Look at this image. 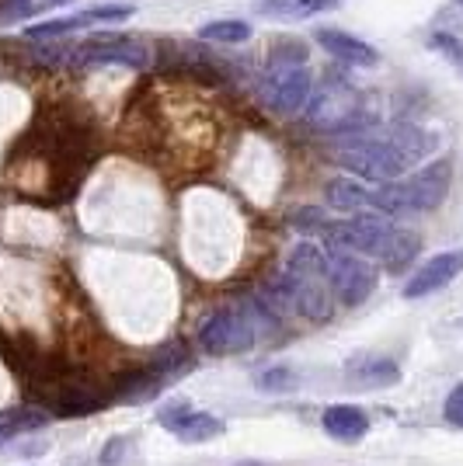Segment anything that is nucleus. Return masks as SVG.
Listing matches in <instances>:
<instances>
[{"label": "nucleus", "mask_w": 463, "mask_h": 466, "mask_svg": "<svg viewBox=\"0 0 463 466\" xmlns=\"http://www.w3.org/2000/svg\"><path fill=\"white\" fill-rule=\"evenodd\" d=\"M345 380L359 390H384L401 380V366L386 355H352L345 362Z\"/></svg>", "instance_id": "4468645a"}, {"label": "nucleus", "mask_w": 463, "mask_h": 466, "mask_svg": "<svg viewBox=\"0 0 463 466\" xmlns=\"http://www.w3.org/2000/svg\"><path fill=\"white\" fill-rule=\"evenodd\" d=\"M237 466H258V463H248V460H244V463H237Z\"/></svg>", "instance_id": "a878e982"}, {"label": "nucleus", "mask_w": 463, "mask_h": 466, "mask_svg": "<svg viewBox=\"0 0 463 466\" xmlns=\"http://www.w3.org/2000/svg\"><path fill=\"white\" fill-rule=\"evenodd\" d=\"M428 154V137L418 129H397L386 139H355L342 154L334 157L348 175L373 181V185H390L411 171L422 157Z\"/></svg>", "instance_id": "7ed1b4c3"}, {"label": "nucleus", "mask_w": 463, "mask_h": 466, "mask_svg": "<svg viewBox=\"0 0 463 466\" xmlns=\"http://www.w3.org/2000/svg\"><path fill=\"white\" fill-rule=\"evenodd\" d=\"M463 272V248L457 251H443L436 254V258H428L418 272L407 279L405 286V296L407 299H422V296H432V292L446 289L457 275Z\"/></svg>", "instance_id": "ddd939ff"}, {"label": "nucleus", "mask_w": 463, "mask_h": 466, "mask_svg": "<svg viewBox=\"0 0 463 466\" xmlns=\"http://www.w3.org/2000/svg\"><path fill=\"white\" fill-rule=\"evenodd\" d=\"M272 289L279 292L286 310H296L300 317L314 320V324H324L334 313L328 275H324V254L317 251L310 240L293 248L290 261H286V272L279 275V282Z\"/></svg>", "instance_id": "20e7f679"}, {"label": "nucleus", "mask_w": 463, "mask_h": 466, "mask_svg": "<svg viewBox=\"0 0 463 466\" xmlns=\"http://www.w3.org/2000/svg\"><path fill=\"white\" fill-rule=\"evenodd\" d=\"M258 7H262V15H265V18L296 25V21L317 18V15L331 11V7H334V0H262Z\"/></svg>", "instance_id": "f3484780"}, {"label": "nucleus", "mask_w": 463, "mask_h": 466, "mask_svg": "<svg viewBox=\"0 0 463 466\" xmlns=\"http://www.w3.org/2000/svg\"><path fill=\"white\" fill-rule=\"evenodd\" d=\"M0 439H7V435H4V428H0Z\"/></svg>", "instance_id": "cd10ccee"}, {"label": "nucleus", "mask_w": 463, "mask_h": 466, "mask_svg": "<svg viewBox=\"0 0 463 466\" xmlns=\"http://www.w3.org/2000/svg\"><path fill=\"white\" fill-rule=\"evenodd\" d=\"M223 137V122L210 97L189 87H147L133 97L122 122V143L129 154L150 157L168 167H199L206 164Z\"/></svg>", "instance_id": "f257e3e1"}, {"label": "nucleus", "mask_w": 463, "mask_h": 466, "mask_svg": "<svg viewBox=\"0 0 463 466\" xmlns=\"http://www.w3.org/2000/svg\"><path fill=\"white\" fill-rule=\"evenodd\" d=\"M449 177H453L449 160H432L405 181H390V185L373 188V209L386 216L432 213L443 206L446 192H449Z\"/></svg>", "instance_id": "39448f33"}, {"label": "nucleus", "mask_w": 463, "mask_h": 466, "mask_svg": "<svg viewBox=\"0 0 463 466\" xmlns=\"http://www.w3.org/2000/svg\"><path fill=\"white\" fill-rule=\"evenodd\" d=\"M310 70L304 63H272V70L258 84V97L272 112H300L304 101H310Z\"/></svg>", "instance_id": "9d476101"}, {"label": "nucleus", "mask_w": 463, "mask_h": 466, "mask_svg": "<svg viewBox=\"0 0 463 466\" xmlns=\"http://www.w3.org/2000/svg\"><path fill=\"white\" fill-rule=\"evenodd\" d=\"M199 39L237 46V42L252 39V25H244V21H210V25L199 28Z\"/></svg>", "instance_id": "aec40b11"}, {"label": "nucleus", "mask_w": 463, "mask_h": 466, "mask_svg": "<svg viewBox=\"0 0 463 466\" xmlns=\"http://www.w3.org/2000/svg\"><path fill=\"white\" fill-rule=\"evenodd\" d=\"M133 4H98V7H87V11H80L74 18L80 25H116V21L133 18Z\"/></svg>", "instance_id": "4be33fe9"}, {"label": "nucleus", "mask_w": 463, "mask_h": 466, "mask_svg": "<svg viewBox=\"0 0 463 466\" xmlns=\"http://www.w3.org/2000/svg\"><path fill=\"white\" fill-rule=\"evenodd\" d=\"M157 421L174 431L181 442H195V446L223 435V421L210 410H195L192 404H164L157 410Z\"/></svg>", "instance_id": "f8f14e48"}, {"label": "nucleus", "mask_w": 463, "mask_h": 466, "mask_svg": "<svg viewBox=\"0 0 463 466\" xmlns=\"http://www.w3.org/2000/svg\"><path fill=\"white\" fill-rule=\"evenodd\" d=\"M324 275H328V286L331 292L345 303V307H359V303H366L373 289H376V268L363 261L359 254H348V251H334L331 248L324 254Z\"/></svg>", "instance_id": "1a4fd4ad"}, {"label": "nucleus", "mask_w": 463, "mask_h": 466, "mask_svg": "<svg viewBox=\"0 0 463 466\" xmlns=\"http://www.w3.org/2000/svg\"><path fill=\"white\" fill-rule=\"evenodd\" d=\"M324 198H328L331 209H338V213H359V209L373 206V192H369L366 185H359V181H348V177L331 181L328 188H324Z\"/></svg>", "instance_id": "a211bd4d"}, {"label": "nucleus", "mask_w": 463, "mask_h": 466, "mask_svg": "<svg viewBox=\"0 0 463 466\" xmlns=\"http://www.w3.org/2000/svg\"><path fill=\"white\" fill-rule=\"evenodd\" d=\"M321 425H324V431H328L331 439H338V442H359L369 431V418H366V410L355 408V404H331V408H324V414H321Z\"/></svg>", "instance_id": "dca6fc26"}, {"label": "nucleus", "mask_w": 463, "mask_h": 466, "mask_svg": "<svg viewBox=\"0 0 463 466\" xmlns=\"http://www.w3.org/2000/svg\"><path fill=\"white\" fill-rule=\"evenodd\" d=\"M46 4H63V0H46Z\"/></svg>", "instance_id": "bb28decb"}, {"label": "nucleus", "mask_w": 463, "mask_h": 466, "mask_svg": "<svg viewBox=\"0 0 463 466\" xmlns=\"http://www.w3.org/2000/svg\"><path fill=\"white\" fill-rule=\"evenodd\" d=\"M307 126L310 129H321L331 137H342V133H355L363 126H373L363 108V97L359 91L348 84L345 77H324L307 101Z\"/></svg>", "instance_id": "423d86ee"}, {"label": "nucleus", "mask_w": 463, "mask_h": 466, "mask_svg": "<svg viewBox=\"0 0 463 466\" xmlns=\"http://www.w3.org/2000/svg\"><path fill=\"white\" fill-rule=\"evenodd\" d=\"M254 387L262 390V393H293V390L300 387V380H296V372L290 366H269V370L258 372Z\"/></svg>", "instance_id": "412c9836"}, {"label": "nucleus", "mask_w": 463, "mask_h": 466, "mask_svg": "<svg viewBox=\"0 0 463 466\" xmlns=\"http://www.w3.org/2000/svg\"><path fill=\"white\" fill-rule=\"evenodd\" d=\"M418 251H422V240H418L411 230H397L394 244H390V251L384 254L386 272H405L407 265L418 258Z\"/></svg>", "instance_id": "6ab92c4d"}, {"label": "nucleus", "mask_w": 463, "mask_h": 466, "mask_svg": "<svg viewBox=\"0 0 463 466\" xmlns=\"http://www.w3.org/2000/svg\"><path fill=\"white\" fill-rule=\"evenodd\" d=\"M28 4L32 0H0V11L15 18V15H28Z\"/></svg>", "instance_id": "393cba45"}, {"label": "nucleus", "mask_w": 463, "mask_h": 466, "mask_svg": "<svg viewBox=\"0 0 463 466\" xmlns=\"http://www.w3.org/2000/svg\"><path fill=\"white\" fill-rule=\"evenodd\" d=\"M258 338L254 317L241 307H220L212 310L199 328V349L206 355H241Z\"/></svg>", "instance_id": "6e6552de"}, {"label": "nucleus", "mask_w": 463, "mask_h": 466, "mask_svg": "<svg viewBox=\"0 0 463 466\" xmlns=\"http://www.w3.org/2000/svg\"><path fill=\"white\" fill-rule=\"evenodd\" d=\"M74 66H150L147 46L133 35H95L74 46Z\"/></svg>", "instance_id": "9b49d317"}, {"label": "nucleus", "mask_w": 463, "mask_h": 466, "mask_svg": "<svg viewBox=\"0 0 463 466\" xmlns=\"http://www.w3.org/2000/svg\"><path fill=\"white\" fill-rule=\"evenodd\" d=\"M15 157H25V164L36 167L49 181L46 195L53 202L67 198L98 157L95 126L80 116L77 108L53 105L49 112L36 116V126L25 133Z\"/></svg>", "instance_id": "f03ea898"}, {"label": "nucleus", "mask_w": 463, "mask_h": 466, "mask_svg": "<svg viewBox=\"0 0 463 466\" xmlns=\"http://www.w3.org/2000/svg\"><path fill=\"white\" fill-rule=\"evenodd\" d=\"M77 28H80L77 18H57V21H46V25H32V28L25 32V39L53 42V39H63V35H70V32H77Z\"/></svg>", "instance_id": "5701e85b"}, {"label": "nucleus", "mask_w": 463, "mask_h": 466, "mask_svg": "<svg viewBox=\"0 0 463 466\" xmlns=\"http://www.w3.org/2000/svg\"><path fill=\"white\" fill-rule=\"evenodd\" d=\"M321 233L328 237V244L334 251H348V254H366V258H380L390 251L394 237H397V227L384 219V216H352V219H342V223H324Z\"/></svg>", "instance_id": "0eeeda50"}, {"label": "nucleus", "mask_w": 463, "mask_h": 466, "mask_svg": "<svg viewBox=\"0 0 463 466\" xmlns=\"http://www.w3.org/2000/svg\"><path fill=\"white\" fill-rule=\"evenodd\" d=\"M317 42H321V49H328L331 56L338 59V63H345V66H376L380 63V53L363 42L359 35H348L342 28H321L317 32Z\"/></svg>", "instance_id": "2eb2a0df"}, {"label": "nucleus", "mask_w": 463, "mask_h": 466, "mask_svg": "<svg viewBox=\"0 0 463 466\" xmlns=\"http://www.w3.org/2000/svg\"><path fill=\"white\" fill-rule=\"evenodd\" d=\"M460 4H463V0H460Z\"/></svg>", "instance_id": "c85d7f7f"}, {"label": "nucleus", "mask_w": 463, "mask_h": 466, "mask_svg": "<svg viewBox=\"0 0 463 466\" xmlns=\"http://www.w3.org/2000/svg\"><path fill=\"white\" fill-rule=\"evenodd\" d=\"M443 414H446V421H449V425L463 428V383H457V387H453V393L446 397Z\"/></svg>", "instance_id": "b1692460"}]
</instances>
